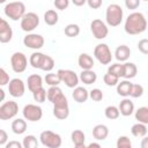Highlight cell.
<instances>
[{"mask_svg":"<svg viewBox=\"0 0 148 148\" xmlns=\"http://www.w3.org/2000/svg\"><path fill=\"white\" fill-rule=\"evenodd\" d=\"M108 135H109V128L104 124H98L92 128V136L98 141L105 140Z\"/></svg>","mask_w":148,"mask_h":148,"instance_id":"obj_19","label":"cell"},{"mask_svg":"<svg viewBox=\"0 0 148 148\" xmlns=\"http://www.w3.org/2000/svg\"><path fill=\"white\" fill-rule=\"evenodd\" d=\"M147 131H148V127H147Z\"/></svg>","mask_w":148,"mask_h":148,"instance_id":"obj_56","label":"cell"},{"mask_svg":"<svg viewBox=\"0 0 148 148\" xmlns=\"http://www.w3.org/2000/svg\"><path fill=\"white\" fill-rule=\"evenodd\" d=\"M23 118L28 121H38L43 117V110L37 104H27L24 105L23 110Z\"/></svg>","mask_w":148,"mask_h":148,"instance_id":"obj_9","label":"cell"},{"mask_svg":"<svg viewBox=\"0 0 148 148\" xmlns=\"http://www.w3.org/2000/svg\"><path fill=\"white\" fill-rule=\"evenodd\" d=\"M138 49H139V51H140L141 53L148 56V39H147V38L140 39L139 43H138Z\"/></svg>","mask_w":148,"mask_h":148,"instance_id":"obj_43","label":"cell"},{"mask_svg":"<svg viewBox=\"0 0 148 148\" xmlns=\"http://www.w3.org/2000/svg\"><path fill=\"white\" fill-rule=\"evenodd\" d=\"M23 148H37L38 147V140L35 135H25L22 141Z\"/></svg>","mask_w":148,"mask_h":148,"instance_id":"obj_35","label":"cell"},{"mask_svg":"<svg viewBox=\"0 0 148 148\" xmlns=\"http://www.w3.org/2000/svg\"><path fill=\"white\" fill-rule=\"evenodd\" d=\"M7 0H0V3H5Z\"/></svg>","mask_w":148,"mask_h":148,"instance_id":"obj_54","label":"cell"},{"mask_svg":"<svg viewBox=\"0 0 148 148\" xmlns=\"http://www.w3.org/2000/svg\"><path fill=\"white\" fill-rule=\"evenodd\" d=\"M62 95H64V92L58 86H52L47 89V101L51 102L52 104Z\"/></svg>","mask_w":148,"mask_h":148,"instance_id":"obj_30","label":"cell"},{"mask_svg":"<svg viewBox=\"0 0 148 148\" xmlns=\"http://www.w3.org/2000/svg\"><path fill=\"white\" fill-rule=\"evenodd\" d=\"M135 119L139 121V123H142V124H146L148 125V108L147 106H141L139 108L135 113Z\"/></svg>","mask_w":148,"mask_h":148,"instance_id":"obj_31","label":"cell"},{"mask_svg":"<svg viewBox=\"0 0 148 148\" xmlns=\"http://www.w3.org/2000/svg\"><path fill=\"white\" fill-rule=\"evenodd\" d=\"M103 81H104V83H105L106 86H109V87H113V86H117V84H118V82H119V77H118L117 75L111 74V73L108 72V73L103 76Z\"/></svg>","mask_w":148,"mask_h":148,"instance_id":"obj_39","label":"cell"},{"mask_svg":"<svg viewBox=\"0 0 148 148\" xmlns=\"http://www.w3.org/2000/svg\"><path fill=\"white\" fill-rule=\"evenodd\" d=\"M131 56V49L127 45H119L114 51V58L118 61H127Z\"/></svg>","mask_w":148,"mask_h":148,"instance_id":"obj_22","label":"cell"},{"mask_svg":"<svg viewBox=\"0 0 148 148\" xmlns=\"http://www.w3.org/2000/svg\"><path fill=\"white\" fill-rule=\"evenodd\" d=\"M18 112V104L15 101H8L2 103L0 106V119L1 120H9L14 118Z\"/></svg>","mask_w":148,"mask_h":148,"instance_id":"obj_10","label":"cell"},{"mask_svg":"<svg viewBox=\"0 0 148 148\" xmlns=\"http://www.w3.org/2000/svg\"><path fill=\"white\" fill-rule=\"evenodd\" d=\"M32 97H34L35 102H37V103H44L45 99L47 98V91L42 87L32 92Z\"/></svg>","mask_w":148,"mask_h":148,"instance_id":"obj_37","label":"cell"},{"mask_svg":"<svg viewBox=\"0 0 148 148\" xmlns=\"http://www.w3.org/2000/svg\"><path fill=\"white\" fill-rule=\"evenodd\" d=\"M131 147H132V142H131L128 136L121 135V136L118 138V140H117V148H131Z\"/></svg>","mask_w":148,"mask_h":148,"instance_id":"obj_41","label":"cell"},{"mask_svg":"<svg viewBox=\"0 0 148 148\" xmlns=\"http://www.w3.org/2000/svg\"><path fill=\"white\" fill-rule=\"evenodd\" d=\"M13 38V29L9 25V23L5 20L1 18L0 20V42L2 44L10 42Z\"/></svg>","mask_w":148,"mask_h":148,"instance_id":"obj_15","label":"cell"},{"mask_svg":"<svg viewBox=\"0 0 148 148\" xmlns=\"http://www.w3.org/2000/svg\"><path fill=\"white\" fill-rule=\"evenodd\" d=\"M143 95V87L141 84H138V83H133L132 84V89H131V94L130 96L133 97V98H139Z\"/></svg>","mask_w":148,"mask_h":148,"instance_id":"obj_40","label":"cell"},{"mask_svg":"<svg viewBox=\"0 0 148 148\" xmlns=\"http://www.w3.org/2000/svg\"><path fill=\"white\" fill-rule=\"evenodd\" d=\"M108 72L117 75L118 77H124V64H119V62L112 64L111 66H109Z\"/></svg>","mask_w":148,"mask_h":148,"instance_id":"obj_36","label":"cell"},{"mask_svg":"<svg viewBox=\"0 0 148 148\" xmlns=\"http://www.w3.org/2000/svg\"><path fill=\"white\" fill-rule=\"evenodd\" d=\"M9 75H8V73L6 72V69L5 68H0V86L1 87H3V86H6V84H8L9 83Z\"/></svg>","mask_w":148,"mask_h":148,"instance_id":"obj_44","label":"cell"},{"mask_svg":"<svg viewBox=\"0 0 148 148\" xmlns=\"http://www.w3.org/2000/svg\"><path fill=\"white\" fill-rule=\"evenodd\" d=\"M5 147L6 148H22L23 145L21 142H18V141H9L8 143H6Z\"/></svg>","mask_w":148,"mask_h":148,"instance_id":"obj_49","label":"cell"},{"mask_svg":"<svg viewBox=\"0 0 148 148\" xmlns=\"http://www.w3.org/2000/svg\"><path fill=\"white\" fill-rule=\"evenodd\" d=\"M79 77L84 84H92L97 80V74L92 69H82Z\"/></svg>","mask_w":148,"mask_h":148,"instance_id":"obj_24","label":"cell"},{"mask_svg":"<svg viewBox=\"0 0 148 148\" xmlns=\"http://www.w3.org/2000/svg\"><path fill=\"white\" fill-rule=\"evenodd\" d=\"M87 147H89V148H92V147H97V148H99L101 145H99V143H96V142H91V143H89Z\"/></svg>","mask_w":148,"mask_h":148,"instance_id":"obj_52","label":"cell"},{"mask_svg":"<svg viewBox=\"0 0 148 148\" xmlns=\"http://www.w3.org/2000/svg\"><path fill=\"white\" fill-rule=\"evenodd\" d=\"M89 97H90L92 101H95V102H99V101L103 99L104 95H103V91H102L101 89L94 88V89H91V90L89 91Z\"/></svg>","mask_w":148,"mask_h":148,"instance_id":"obj_42","label":"cell"},{"mask_svg":"<svg viewBox=\"0 0 148 148\" xmlns=\"http://www.w3.org/2000/svg\"><path fill=\"white\" fill-rule=\"evenodd\" d=\"M64 31H65V35L67 37H76L80 34V27L75 23H69L65 27Z\"/></svg>","mask_w":148,"mask_h":148,"instance_id":"obj_34","label":"cell"},{"mask_svg":"<svg viewBox=\"0 0 148 148\" xmlns=\"http://www.w3.org/2000/svg\"><path fill=\"white\" fill-rule=\"evenodd\" d=\"M27 84H28V89L31 92H34L35 90H37V89L43 87V79L38 74H31V75L28 76Z\"/></svg>","mask_w":148,"mask_h":148,"instance_id":"obj_17","label":"cell"},{"mask_svg":"<svg viewBox=\"0 0 148 148\" xmlns=\"http://www.w3.org/2000/svg\"><path fill=\"white\" fill-rule=\"evenodd\" d=\"M124 29H125V32L128 35L142 34L147 29V20L145 17V15L140 12L131 13L127 16V18L125 20Z\"/></svg>","mask_w":148,"mask_h":148,"instance_id":"obj_1","label":"cell"},{"mask_svg":"<svg viewBox=\"0 0 148 148\" xmlns=\"http://www.w3.org/2000/svg\"><path fill=\"white\" fill-rule=\"evenodd\" d=\"M38 25H39V17L34 12L25 13L24 16L21 18V29L25 32L34 31Z\"/></svg>","mask_w":148,"mask_h":148,"instance_id":"obj_7","label":"cell"},{"mask_svg":"<svg viewBox=\"0 0 148 148\" xmlns=\"http://www.w3.org/2000/svg\"><path fill=\"white\" fill-rule=\"evenodd\" d=\"M131 133L133 136L135 138H143L145 135H147L148 131H147V126L146 124H142V123H136L134 124L132 127H131Z\"/></svg>","mask_w":148,"mask_h":148,"instance_id":"obj_26","label":"cell"},{"mask_svg":"<svg viewBox=\"0 0 148 148\" xmlns=\"http://www.w3.org/2000/svg\"><path fill=\"white\" fill-rule=\"evenodd\" d=\"M72 97L77 103H84L89 98V91L84 87H79L77 86V87L74 88V90L72 92Z\"/></svg>","mask_w":148,"mask_h":148,"instance_id":"obj_16","label":"cell"},{"mask_svg":"<svg viewBox=\"0 0 148 148\" xmlns=\"http://www.w3.org/2000/svg\"><path fill=\"white\" fill-rule=\"evenodd\" d=\"M140 2L141 0H125V6L127 9H138L139 6H140Z\"/></svg>","mask_w":148,"mask_h":148,"instance_id":"obj_46","label":"cell"},{"mask_svg":"<svg viewBox=\"0 0 148 148\" xmlns=\"http://www.w3.org/2000/svg\"><path fill=\"white\" fill-rule=\"evenodd\" d=\"M90 30L96 39H104L109 34L108 25L99 18H95L90 23Z\"/></svg>","mask_w":148,"mask_h":148,"instance_id":"obj_11","label":"cell"},{"mask_svg":"<svg viewBox=\"0 0 148 148\" xmlns=\"http://www.w3.org/2000/svg\"><path fill=\"white\" fill-rule=\"evenodd\" d=\"M8 91H9V95L15 97V98L22 97L24 95V91H25V84L18 77L12 79L8 83Z\"/></svg>","mask_w":148,"mask_h":148,"instance_id":"obj_14","label":"cell"},{"mask_svg":"<svg viewBox=\"0 0 148 148\" xmlns=\"http://www.w3.org/2000/svg\"><path fill=\"white\" fill-rule=\"evenodd\" d=\"M8 140V134L5 130H0V146H6Z\"/></svg>","mask_w":148,"mask_h":148,"instance_id":"obj_48","label":"cell"},{"mask_svg":"<svg viewBox=\"0 0 148 148\" xmlns=\"http://www.w3.org/2000/svg\"><path fill=\"white\" fill-rule=\"evenodd\" d=\"M71 139H72V142L73 145L76 147V148H84L86 145H84V141H86V134L81 131V130H74L71 134Z\"/></svg>","mask_w":148,"mask_h":148,"instance_id":"obj_20","label":"cell"},{"mask_svg":"<svg viewBox=\"0 0 148 148\" xmlns=\"http://www.w3.org/2000/svg\"><path fill=\"white\" fill-rule=\"evenodd\" d=\"M77 64L82 69H92L95 61L92 57L89 56L88 53H81L77 58Z\"/></svg>","mask_w":148,"mask_h":148,"instance_id":"obj_21","label":"cell"},{"mask_svg":"<svg viewBox=\"0 0 148 148\" xmlns=\"http://www.w3.org/2000/svg\"><path fill=\"white\" fill-rule=\"evenodd\" d=\"M124 12L123 8L117 3H111L108 6L105 12V20L108 25L110 27H118L123 22Z\"/></svg>","mask_w":148,"mask_h":148,"instance_id":"obj_2","label":"cell"},{"mask_svg":"<svg viewBox=\"0 0 148 148\" xmlns=\"http://www.w3.org/2000/svg\"><path fill=\"white\" fill-rule=\"evenodd\" d=\"M58 74L61 79V82H64L68 88H75L77 87L79 84V80L80 77L77 76V74L74 72V71H71V69H58Z\"/></svg>","mask_w":148,"mask_h":148,"instance_id":"obj_12","label":"cell"},{"mask_svg":"<svg viewBox=\"0 0 148 148\" xmlns=\"http://www.w3.org/2000/svg\"><path fill=\"white\" fill-rule=\"evenodd\" d=\"M87 3L91 9H98L102 6L103 0H87Z\"/></svg>","mask_w":148,"mask_h":148,"instance_id":"obj_47","label":"cell"},{"mask_svg":"<svg viewBox=\"0 0 148 148\" xmlns=\"http://www.w3.org/2000/svg\"><path fill=\"white\" fill-rule=\"evenodd\" d=\"M39 140H40V143L47 148H59L62 143L61 136L58 133L50 130L43 131L39 135Z\"/></svg>","mask_w":148,"mask_h":148,"instance_id":"obj_4","label":"cell"},{"mask_svg":"<svg viewBox=\"0 0 148 148\" xmlns=\"http://www.w3.org/2000/svg\"><path fill=\"white\" fill-rule=\"evenodd\" d=\"M143 1H148V0H143Z\"/></svg>","mask_w":148,"mask_h":148,"instance_id":"obj_55","label":"cell"},{"mask_svg":"<svg viewBox=\"0 0 148 148\" xmlns=\"http://www.w3.org/2000/svg\"><path fill=\"white\" fill-rule=\"evenodd\" d=\"M58 21H59V15H58V13L54 9H49V10L45 12V14H44V22L47 25H50V27L56 25L58 23Z\"/></svg>","mask_w":148,"mask_h":148,"instance_id":"obj_28","label":"cell"},{"mask_svg":"<svg viewBox=\"0 0 148 148\" xmlns=\"http://www.w3.org/2000/svg\"><path fill=\"white\" fill-rule=\"evenodd\" d=\"M53 5L57 9L59 10H65L66 8H68L69 6V0H54Z\"/></svg>","mask_w":148,"mask_h":148,"instance_id":"obj_45","label":"cell"},{"mask_svg":"<svg viewBox=\"0 0 148 148\" xmlns=\"http://www.w3.org/2000/svg\"><path fill=\"white\" fill-rule=\"evenodd\" d=\"M104 114L108 119L110 120H114V119H118L119 116H120V111H119V108L114 106V105H109L105 108L104 110Z\"/></svg>","mask_w":148,"mask_h":148,"instance_id":"obj_32","label":"cell"},{"mask_svg":"<svg viewBox=\"0 0 148 148\" xmlns=\"http://www.w3.org/2000/svg\"><path fill=\"white\" fill-rule=\"evenodd\" d=\"M94 57L102 65H109L111 62V60H112L111 50L108 46V44H105V43H101V44H97L95 46V49H94Z\"/></svg>","mask_w":148,"mask_h":148,"instance_id":"obj_6","label":"cell"},{"mask_svg":"<svg viewBox=\"0 0 148 148\" xmlns=\"http://www.w3.org/2000/svg\"><path fill=\"white\" fill-rule=\"evenodd\" d=\"M12 131L14 134H23L27 131V121L22 118H16L12 123Z\"/></svg>","mask_w":148,"mask_h":148,"instance_id":"obj_25","label":"cell"},{"mask_svg":"<svg viewBox=\"0 0 148 148\" xmlns=\"http://www.w3.org/2000/svg\"><path fill=\"white\" fill-rule=\"evenodd\" d=\"M3 13L8 18L13 21H18L25 14V5L21 1L9 2L3 7Z\"/></svg>","mask_w":148,"mask_h":148,"instance_id":"obj_3","label":"cell"},{"mask_svg":"<svg viewBox=\"0 0 148 148\" xmlns=\"http://www.w3.org/2000/svg\"><path fill=\"white\" fill-rule=\"evenodd\" d=\"M72 2L74 3V6L81 7V6H83L84 3H87V0H72Z\"/></svg>","mask_w":148,"mask_h":148,"instance_id":"obj_51","label":"cell"},{"mask_svg":"<svg viewBox=\"0 0 148 148\" xmlns=\"http://www.w3.org/2000/svg\"><path fill=\"white\" fill-rule=\"evenodd\" d=\"M136 73H138V67L135 64H133V62H125L124 64V77L126 80L135 77Z\"/></svg>","mask_w":148,"mask_h":148,"instance_id":"obj_29","label":"cell"},{"mask_svg":"<svg viewBox=\"0 0 148 148\" xmlns=\"http://www.w3.org/2000/svg\"><path fill=\"white\" fill-rule=\"evenodd\" d=\"M53 67H54V60H53V58L50 57V56H47V54H45V58H44L43 64L40 66V69L44 71V72H51L53 69Z\"/></svg>","mask_w":148,"mask_h":148,"instance_id":"obj_38","label":"cell"},{"mask_svg":"<svg viewBox=\"0 0 148 148\" xmlns=\"http://www.w3.org/2000/svg\"><path fill=\"white\" fill-rule=\"evenodd\" d=\"M141 148H148V135H145L143 139L141 140Z\"/></svg>","mask_w":148,"mask_h":148,"instance_id":"obj_50","label":"cell"},{"mask_svg":"<svg viewBox=\"0 0 148 148\" xmlns=\"http://www.w3.org/2000/svg\"><path fill=\"white\" fill-rule=\"evenodd\" d=\"M44 58H45V54H44V53L36 51V52H34V53L30 56V58H29V64L31 65V67L40 69V66H42V64H43Z\"/></svg>","mask_w":148,"mask_h":148,"instance_id":"obj_27","label":"cell"},{"mask_svg":"<svg viewBox=\"0 0 148 148\" xmlns=\"http://www.w3.org/2000/svg\"><path fill=\"white\" fill-rule=\"evenodd\" d=\"M0 94H1V101H3L5 99V91H3V89H0Z\"/></svg>","mask_w":148,"mask_h":148,"instance_id":"obj_53","label":"cell"},{"mask_svg":"<svg viewBox=\"0 0 148 148\" xmlns=\"http://www.w3.org/2000/svg\"><path fill=\"white\" fill-rule=\"evenodd\" d=\"M132 82L130 80H123L120 82H118L117 84V94L119 96H123V97H127L130 96L131 94V89H132Z\"/></svg>","mask_w":148,"mask_h":148,"instance_id":"obj_23","label":"cell"},{"mask_svg":"<svg viewBox=\"0 0 148 148\" xmlns=\"http://www.w3.org/2000/svg\"><path fill=\"white\" fill-rule=\"evenodd\" d=\"M44 37L39 34H28L24 38H23V44L24 46L29 47V49H34V50H39L44 46Z\"/></svg>","mask_w":148,"mask_h":148,"instance_id":"obj_13","label":"cell"},{"mask_svg":"<svg viewBox=\"0 0 148 148\" xmlns=\"http://www.w3.org/2000/svg\"><path fill=\"white\" fill-rule=\"evenodd\" d=\"M10 66L15 73H23L28 66V59L23 52H14L10 57Z\"/></svg>","mask_w":148,"mask_h":148,"instance_id":"obj_8","label":"cell"},{"mask_svg":"<svg viewBox=\"0 0 148 148\" xmlns=\"http://www.w3.org/2000/svg\"><path fill=\"white\" fill-rule=\"evenodd\" d=\"M53 116L59 120H65L69 116V106L68 101L65 95L60 96L53 103Z\"/></svg>","mask_w":148,"mask_h":148,"instance_id":"obj_5","label":"cell"},{"mask_svg":"<svg viewBox=\"0 0 148 148\" xmlns=\"http://www.w3.org/2000/svg\"><path fill=\"white\" fill-rule=\"evenodd\" d=\"M44 81L46 82V84H49L50 87H52V86H59V83L61 82V79H60L58 72H57V73L49 72V73L45 75Z\"/></svg>","mask_w":148,"mask_h":148,"instance_id":"obj_33","label":"cell"},{"mask_svg":"<svg viewBox=\"0 0 148 148\" xmlns=\"http://www.w3.org/2000/svg\"><path fill=\"white\" fill-rule=\"evenodd\" d=\"M118 108H119L120 114L124 116V117H128V116H131L134 112V104H133V102L130 98H126V97L119 103Z\"/></svg>","mask_w":148,"mask_h":148,"instance_id":"obj_18","label":"cell"}]
</instances>
